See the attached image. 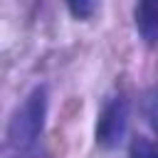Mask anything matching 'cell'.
<instances>
[{"mask_svg": "<svg viewBox=\"0 0 158 158\" xmlns=\"http://www.w3.org/2000/svg\"><path fill=\"white\" fill-rule=\"evenodd\" d=\"M146 114H148V121H151L153 131L158 133V91H153V94H151L148 106H146Z\"/></svg>", "mask_w": 158, "mask_h": 158, "instance_id": "5", "label": "cell"}, {"mask_svg": "<svg viewBox=\"0 0 158 158\" xmlns=\"http://www.w3.org/2000/svg\"><path fill=\"white\" fill-rule=\"evenodd\" d=\"M131 158H158V148H156L151 141L138 138V141H133V146H131Z\"/></svg>", "mask_w": 158, "mask_h": 158, "instance_id": "4", "label": "cell"}, {"mask_svg": "<svg viewBox=\"0 0 158 158\" xmlns=\"http://www.w3.org/2000/svg\"><path fill=\"white\" fill-rule=\"evenodd\" d=\"M69 10H72L77 17H86V15H91V12L96 10V5H94V2H72Z\"/></svg>", "mask_w": 158, "mask_h": 158, "instance_id": "6", "label": "cell"}, {"mask_svg": "<svg viewBox=\"0 0 158 158\" xmlns=\"http://www.w3.org/2000/svg\"><path fill=\"white\" fill-rule=\"evenodd\" d=\"M136 25L148 42L158 40V2H141L136 7Z\"/></svg>", "mask_w": 158, "mask_h": 158, "instance_id": "3", "label": "cell"}, {"mask_svg": "<svg viewBox=\"0 0 158 158\" xmlns=\"http://www.w3.org/2000/svg\"><path fill=\"white\" fill-rule=\"evenodd\" d=\"M128 126V106L123 96H114L104 104L99 121H96V143L104 148H114L123 141Z\"/></svg>", "mask_w": 158, "mask_h": 158, "instance_id": "2", "label": "cell"}, {"mask_svg": "<svg viewBox=\"0 0 158 158\" xmlns=\"http://www.w3.org/2000/svg\"><path fill=\"white\" fill-rule=\"evenodd\" d=\"M44 111H47V91H44V86H40L25 99V104L15 111V116L10 121L7 143L12 151L25 153L37 143V138L42 133V123H44Z\"/></svg>", "mask_w": 158, "mask_h": 158, "instance_id": "1", "label": "cell"}]
</instances>
